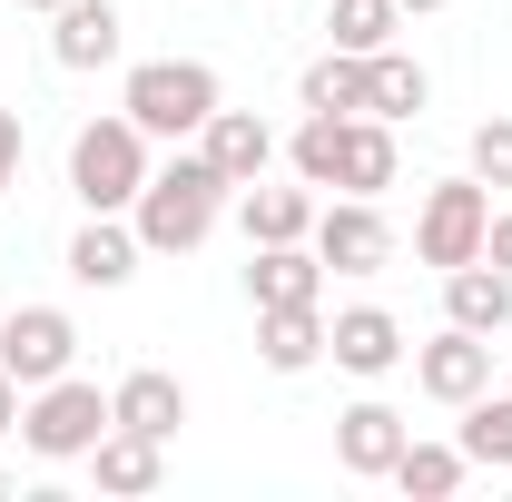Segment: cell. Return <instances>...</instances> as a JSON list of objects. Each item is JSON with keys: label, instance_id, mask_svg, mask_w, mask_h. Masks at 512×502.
Listing matches in <instances>:
<instances>
[{"label": "cell", "instance_id": "cell-18", "mask_svg": "<svg viewBox=\"0 0 512 502\" xmlns=\"http://www.w3.org/2000/svg\"><path fill=\"white\" fill-rule=\"evenodd\" d=\"M256 355H266V375L325 365V306H256Z\"/></svg>", "mask_w": 512, "mask_h": 502}, {"label": "cell", "instance_id": "cell-15", "mask_svg": "<svg viewBox=\"0 0 512 502\" xmlns=\"http://www.w3.org/2000/svg\"><path fill=\"white\" fill-rule=\"evenodd\" d=\"M237 227H247V247H296V237H316V188L256 178V188H237Z\"/></svg>", "mask_w": 512, "mask_h": 502}, {"label": "cell", "instance_id": "cell-9", "mask_svg": "<svg viewBox=\"0 0 512 502\" xmlns=\"http://www.w3.org/2000/svg\"><path fill=\"white\" fill-rule=\"evenodd\" d=\"M394 178H404L394 119H375V109H345V119H335V188H345V197H384Z\"/></svg>", "mask_w": 512, "mask_h": 502}, {"label": "cell", "instance_id": "cell-13", "mask_svg": "<svg viewBox=\"0 0 512 502\" xmlns=\"http://www.w3.org/2000/svg\"><path fill=\"white\" fill-rule=\"evenodd\" d=\"M119 40H128L119 0H60V10H50V60L60 69H109Z\"/></svg>", "mask_w": 512, "mask_h": 502}, {"label": "cell", "instance_id": "cell-7", "mask_svg": "<svg viewBox=\"0 0 512 502\" xmlns=\"http://www.w3.org/2000/svg\"><path fill=\"white\" fill-rule=\"evenodd\" d=\"M316 256L335 266V276H384V266H394L384 207H375V197H335V207H316Z\"/></svg>", "mask_w": 512, "mask_h": 502}, {"label": "cell", "instance_id": "cell-2", "mask_svg": "<svg viewBox=\"0 0 512 502\" xmlns=\"http://www.w3.org/2000/svg\"><path fill=\"white\" fill-rule=\"evenodd\" d=\"M148 168H158V158H148V128L128 119V109L119 119H89L69 138V197H79L89 217H128L138 188H148Z\"/></svg>", "mask_w": 512, "mask_h": 502}, {"label": "cell", "instance_id": "cell-29", "mask_svg": "<svg viewBox=\"0 0 512 502\" xmlns=\"http://www.w3.org/2000/svg\"><path fill=\"white\" fill-rule=\"evenodd\" d=\"M483 256H493V266L512 276V207H493V227H483Z\"/></svg>", "mask_w": 512, "mask_h": 502}, {"label": "cell", "instance_id": "cell-31", "mask_svg": "<svg viewBox=\"0 0 512 502\" xmlns=\"http://www.w3.org/2000/svg\"><path fill=\"white\" fill-rule=\"evenodd\" d=\"M394 10H404V20H424V10H444V0H394Z\"/></svg>", "mask_w": 512, "mask_h": 502}, {"label": "cell", "instance_id": "cell-20", "mask_svg": "<svg viewBox=\"0 0 512 502\" xmlns=\"http://www.w3.org/2000/svg\"><path fill=\"white\" fill-rule=\"evenodd\" d=\"M444 325H473V335H503L512 325V276L493 256H473V266L444 276Z\"/></svg>", "mask_w": 512, "mask_h": 502}, {"label": "cell", "instance_id": "cell-23", "mask_svg": "<svg viewBox=\"0 0 512 502\" xmlns=\"http://www.w3.org/2000/svg\"><path fill=\"white\" fill-rule=\"evenodd\" d=\"M463 453H473V473H512V394H493V384H483V394H473V404H463Z\"/></svg>", "mask_w": 512, "mask_h": 502}, {"label": "cell", "instance_id": "cell-5", "mask_svg": "<svg viewBox=\"0 0 512 502\" xmlns=\"http://www.w3.org/2000/svg\"><path fill=\"white\" fill-rule=\"evenodd\" d=\"M483 227H493V188L483 178H444V188H424V207H414V256L434 276H453V266L483 256Z\"/></svg>", "mask_w": 512, "mask_h": 502}, {"label": "cell", "instance_id": "cell-12", "mask_svg": "<svg viewBox=\"0 0 512 502\" xmlns=\"http://www.w3.org/2000/svg\"><path fill=\"white\" fill-rule=\"evenodd\" d=\"M197 158H207L227 188H256V178L276 168V128L256 119V109H227V99H217V119L197 128Z\"/></svg>", "mask_w": 512, "mask_h": 502}, {"label": "cell", "instance_id": "cell-24", "mask_svg": "<svg viewBox=\"0 0 512 502\" xmlns=\"http://www.w3.org/2000/svg\"><path fill=\"white\" fill-rule=\"evenodd\" d=\"M394 30H404V10H394V0H335V10H325V40H335V50H355V60L394 50Z\"/></svg>", "mask_w": 512, "mask_h": 502}, {"label": "cell", "instance_id": "cell-33", "mask_svg": "<svg viewBox=\"0 0 512 502\" xmlns=\"http://www.w3.org/2000/svg\"><path fill=\"white\" fill-rule=\"evenodd\" d=\"M0 493H10V463H0Z\"/></svg>", "mask_w": 512, "mask_h": 502}, {"label": "cell", "instance_id": "cell-22", "mask_svg": "<svg viewBox=\"0 0 512 502\" xmlns=\"http://www.w3.org/2000/svg\"><path fill=\"white\" fill-rule=\"evenodd\" d=\"M424 99H434L424 60H404V50H375V60H365V109H375V119H414Z\"/></svg>", "mask_w": 512, "mask_h": 502}, {"label": "cell", "instance_id": "cell-10", "mask_svg": "<svg viewBox=\"0 0 512 502\" xmlns=\"http://www.w3.org/2000/svg\"><path fill=\"white\" fill-rule=\"evenodd\" d=\"M404 443H414V424H404L384 394H365V404H345V414H335V463H345L355 483H384Z\"/></svg>", "mask_w": 512, "mask_h": 502}, {"label": "cell", "instance_id": "cell-28", "mask_svg": "<svg viewBox=\"0 0 512 502\" xmlns=\"http://www.w3.org/2000/svg\"><path fill=\"white\" fill-rule=\"evenodd\" d=\"M20 148H30V138H20V109H0V188L20 178Z\"/></svg>", "mask_w": 512, "mask_h": 502}, {"label": "cell", "instance_id": "cell-6", "mask_svg": "<svg viewBox=\"0 0 512 502\" xmlns=\"http://www.w3.org/2000/svg\"><path fill=\"white\" fill-rule=\"evenodd\" d=\"M0 365L20 375V394L69 375V365H79V315L69 306H10L0 315Z\"/></svg>", "mask_w": 512, "mask_h": 502}, {"label": "cell", "instance_id": "cell-26", "mask_svg": "<svg viewBox=\"0 0 512 502\" xmlns=\"http://www.w3.org/2000/svg\"><path fill=\"white\" fill-rule=\"evenodd\" d=\"M286 158H296V178H306V188H335V119L306 109V128L286 138Z\"/></svg>", "mask_w": 512, "mask_h": 502}, {"label": "cell", "instance_id": "cell-25", "mask_svg": "<svg viewBox=\"0 0 512 502\" xmlns=\"http://www.w3.org/2000/svg\"><path fill=\"white\" fill-rule=\"evenodd\" d=\"M296 99H306V109H325V119L365 109V60H355V50H325V60L296 79Z\"/></svg>", "mask_w": 512, "mask_h": 502}, {"label": "cell", "instance_id": "cell-17", "mask_svg": "<svg viewBox=\"0 0 512 502\" xmlns=\"http://www.w3.org/2000/svg\"><path fill=\"white\" fill-rule=\"evenodd\" d=\"M89 473H99V493H158L168 483V443L158 434H128V424H109V434L89 443Z\"/></svg>", "mask_w": 512, "mask_h": 502}, {"label": "cell", "instance_id": "cell-1", "mask_svg": "<svg viewBox=\"0 0 512 502\" xmlns=\"http://www.w3.org/2000/svg\"><path fill=\"white\" fill-rule=\"evenodd\" d=\"M227 197H237V188H227L197 148H178L168 168H148V188H138V207H128V227H138V247H148V256H197L207 237H217Z\"/></svg>", "mask_w": 512, "mask_h": 502}, {"label": "cell", "instance_id": "cell-21", "mask_svg": "<svg viewBox=\"0 0 512 502\" xmlns=\"http://www.w3.org/2000/svg\"><path fill=\"white\" fill-rule=\"evenodd\" d=\"M463 473H473V453L463 443H404L394 453V493H414V502H444V493H463Z\"/></svg>", "mask_w": 512, "mask_h": 502}, {"label": "cell", "instance_id": "cell-14", "mask_svg": "<svg viewBox=\"0 0 512 502\" xmlns=\"http://www.w3.org/2000/svg\"><path fill=\"white\" fill-rule=\"evenodd\" d=\"M109 424L178 443V424H188V384H178V375H158V365H138V375H119V384H109Z\"/></svg>", "mask_w": 512, "mask_h": 502}, {"label": "cell", "instance_id": "cell-32", "mask_svg": "<svg viewBox=\"0 0 512 502\" xmlns=\"http://www.w3.org/2000/svg\"><path fill=\"white\" fill-rule=\"evenodd\" d=\"M20 10H60V0H20Z\"/></svg>", "mask_w": 512, "mask_h": 502}, {"label": "cell", "instance_id": "cell-3", "mask_svg": "<svg viewBox=\"0 0 512 502\" xmlns=\"http://www.w3.org/2000/svg\"><path fill=\"white\" fill-rule=\"evenodd\" d=\"M217 99H227V89H217V69H207V60H138V69H128V89H119L128 119L148 128V138H178V148L217 119Z\"/></svg>", "mask_w": 512, "mask_h": 502}, {"label": "cell", "instance_id": "cell-11", "mask_svg": "<svg viewBox=\"0 0 512 502\" xmlns=\"http://www.w3.org/2000/svg\"><path fill=\"white\" fill-rule=\"evenodd\" d=\"M325 355H335L355 384H375V375H394L414 345H404V325H394L384 306H345V315H325Z\"/></svg>", "mask_w": 512, "mask_h": 502}, {"label": "cell", "instance_id": "cell-27", "mask_svg": "<svg viewBox=\"0 0 512 502\" xmlns=\"http://www.w3.org/2000/svg\"><path fill=\"white\" fill-rule=\"evenodd\" d=\"M473 178H483V188H512V119L473 128Z\"/></svg>", "mask_w": 512, "mask_h": 502}, {"label": "cell", "instance_id": "cell-16", "mask_svg": "<svg viewBox=\"0 0 512 502\" xmlns=\"http://www.w3.org/2000/svg\"><path fill=\"white\" fill-rule=\"evenodd\" d=\"M247 296H256V306H316V296H325L316 237H296V247H247Z\"/></svg>", "mask_w": 512, "mask_h": 502}, {"label": "cell", "instance_id": "cell-4", "mask_svg": "<svg viewBox=\"0 0 512 502\" xmlns=\"http://www.w3.org/2000/svg\"><path fill=\"white\" fill-rule=\"evenodd\" d=\"M109 434V394L79 375H50V384H30V404H20V443L40 453V463H89V443Z\"/></svg>", "mask_w": 512, "mask_h": 502}, {"label": "cell", "instance_id": "cell-8", "mask_svg": "<svg viewBox=\"0 0 512 502\" xmlns=\"http://www.w3.org/2000/svg\"><path fill=\"white\" fill-rule=\"evenodd\" d=\"M414 384L434 394V404H473L483 384H493V335H473V325H444L434 345H414Z\"/></svg>", "mask_w": 512, "mask_h": 502}, {"label": "cell", "instance_id": "cell-30", "mask_svg": "<svg viewBox=\"0 0 512 502\" xmlns=\"http://www.w3.org/2000/svg\"><path fill=\"white\" fill-rule=\"evenodd\" d=\"M20 404H30V394H20V375H10V365H0V434H20Z\"/></svg>", "mask_w": 512, "mask_h": 502}, {"label": "cell", "instance_id": "cell-19", "mask_svg": "<svg viewBox=\"0 0 512 502\" xmlns=\"http://www.w3.org/2000/svg\"><path fill=\"white\" fill-rule=\"evenodd\" d=\"M138 256H148V247H138V227H128V217H89V227L69 237V276L109 296V286H128V276H138Z\"/></svg>", "mask_w": 512, "mask_h": 502}]
</instances>
